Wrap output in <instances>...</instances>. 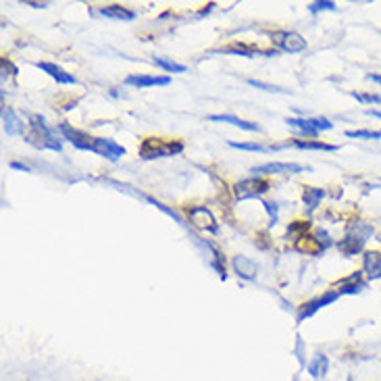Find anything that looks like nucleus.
<instances>
[{
  "mask_svg": "<svg viewBox=\"0 0 381 381\" xmlns=\"http://www.w3.org/2000/svg\"><path fill=\"white\" fill-rule=\"evenodd\" d=\"M371 235H373V225H369L365 221H354L346 229V235L337 242V250L344 257H354V254L363 252V248Z\"/></svg>",
  "mask_w": 381,
  "mask_h": 381,
  "instance_id": "nucleus-1",
  "label": "nucleus"
},
{
  "mask_svg": "<svg viewBox=\"0 0 381 381\" xmlns=\"http://www.w3.org/2000/svg\"><path fill=\"white\" fill-rule=\"evenodd\" d=\"M138 153L144 161L169 159V157L183 153V142L181 140H164V138H144Z\"/></svg>",
  "mask_w": 381,
  "mask_h": 381,
  "instance_id": "nucleus-2",
  "label": "nucleus"
},
{
  "mask_svg": "<svg viewBox=\"0 0 381 381\" xmlns=\"http://www.w3.org/2000/svg\"><path fill=\"white\" fill-rule=\"evenodd\" d=\"M32 131L27 136V142L34 144L36 148H51L60 153V142L56 140V131L53 127L46 125L44 117L40 115H32V123H30Z\"/></svg>",
  "mask_w": 381,
  "mask_h": 381,
  "instance_id": "nucleus-3",
  "label": "nucleus"
},
{
  "mask_svg": "<svg viewBox=\"0 0 381 381\" xmlns=\"http://www.w3.org/2000/svg\"><path fill=\"white\" fill-rule=\"evenodd\" d=\"M269 188H271V183H269L267 179H263V177H259V175H252V177L242 179L240 183H235L233 194H235L238 200H246V198H254V196L265 194Z\"/></svg>",
  "mask_w": 381,
  "mask_h": 381,
  "instance_id": "nucleus-4",
  "label": "nucleus"
},
{
  "mask_svg": "<svg viewBox=\"0 0 381 381\" xmlns=\"http://www.w3.org/2000/svg\"><path fill=\"white\" fill-rule=\"evenodd\" d=\"M271 40L275 46H279L283 53H290V55L302 53L306 49V40L296 32H275L271 34Z\"/></svg>",
  "mask_w": 381,
  "mask_h": 381,
  "instance_id": "nucleus-5",
  "label": "nucleus"
},
{
  "mask_svg": "<svg viewBox=\"0 0 381 381\" xmlns=\"http://www.w3.org/2000/svg\"><path fill=\"white\" fill-rule=\"evenodd\" d=\"M58 131L63 134L65 140H69V142H71L75 148H79V150H90V153L96 150V138H92V136H88V134H84V131L67 125V123H63V125L58 127Z\"/></svg>",
  "mask_w": 381,
  "mask_h": 381,
  "instance_id": "nucleus-6",
  "label": "nucleus"
},
{
  "mask_svg": "<svg viewBox=\"0 0 381 381\" xmlns=\"http://www.w3.org/2000/svg\"><path fill=\"white\" fill-rule=\"evenodd\" d=\"M340 298V292H325V294H321V296H317V298H313V300H309L306 304H302L300 306V313H298V323H302L304 319H311L317 311H321L323 306L327 304H331V302H335Z\"/></svg>",
  "mask_w": 381,
  "mask_h": 381,
  "instance_id": "nucleus-7",
  "label": "nucleus"
},
{
  "mask_svg": "<svg viewBox=\"0 0 381 381\" xmlns=\"http://www.w3.org/2000/svg\"><path fill=\"white\" fill-rule=\"evenodd\" d=\"M188 219H190V223L194 227H198L202 231H211V233H217L219 231L217 221H215L213 213L207 207H192V209H188Z\"/></svg>",
  "mask_w": 381,
  "mask_h": 381,
  "instance_id": "nucleus-8",
  "label": "nucleus"
},
{
  "mask_svg": "<svg viewBox=\"0 0 381 381\" xmlns=\"http://www.w3.org/2000/svg\"><path fill=\"white\" fill-rule=\"evenodd\" d=\"M302 171H311V167L309 169H304L302 164H296V163H267V164H259V167H254L250 173H259V175H296V173H302Z\"/></svg>",
  "mask_w": 381,
  "mask_h": 381,
  "instance_id": "nucleus-9",
  "label": "nucleus"
},
{
  "mask_svg": "<svg viewBox=\"0 0 381 381\" xmlns=\"http://www.w3.org/2000/svg\"><path fill=\"white\" fill-rule=\"evenodd\" d=\"M94 153L109 159V161H119L125 155V148L110 138H96V150Z\"/></svg>",
  "mask_w": 381,
  "mask_h": 381,
  "instance_id": "nucleus-10",
  "label": "nucleus"
},
{
  "mask_svg": "<svg viewBox=\"0 0 381 381\" xmlns=\"http://www.w3.org/2000/svg\"><path fill=\"white\" fill-rule=\"evenodd\" d=\"M127 86H136V88H153V86H169L171 77L167 75H127L125 77Z\"/></svg>",
  "mask_w": 381,
  "mask_h": 381,
  "instance_id": "nucleus-11",
  "label": "nucleus"
},
{
  "mask_svg": "<svg viewBox=\"0 0 381 381\" xmlns=\"http://www.w3.org/2000/svg\"><path fill=\"white\" fill-rule=\"evenodd\" d=\"M2 123H4V131L6 136H23L25 134V123L17 117V112L8 107L2 109Z\"/></svg>",
  "mask_w": 381,
  "mask_h": 381,
  "instance_id": "nucleus-12",
  "label": "nucleus"
},
{
  "mask_svg": "<svg viewBox=\"0 0 381 381\" xmlns=\"http://www.w3.org/2000/svg\"><path fill=\"white\" fill-rule=\"evenodd\" d=\"M231 265H233V271L238 273V277H242V279H254L257 273H259V265L252 259L242 257V254L233 257Z\"/></svg>",
  "mask_w": 381,
  "mask_h": 381,
  "instance_id": "nucleus-13",
  "label": "nucleus"
},
{
  "mask_svg": "<svg viewBox=\"0 0 381 381\" xmlns=\"http://www.w3.org/2000/svg\"><path fill=\"white\" fill-rule=\"evenodd\" d=\"M36 67H38L40 71L49 73L58 84H67V86H75V84H77V79H75L71 73H67L65 69H60L55 63H36Z\"/></svg>",
  "mask_w": 381,
  "mask_h": 381,
  "instance_id": "nucleus-14",
  "label": "nucleus"
},
{
  "mask_svg": "<svg viewBox=\"0 0 381 381\" xmlns=\"http://www.w3.org/2000/svg\"><path fill=\"white\" fill-rule=\"evenodd\" d=\"M209 121H215V123H229L233 127H240V129H246V131H263V127L259 123H252V121H244L235 115H211Z\"/></svg>",
  "mask_w": 381,
  "mask_h": 381,
  "instance_id": "nucleus-15",
  "label": "nucleus"
},
{
  "mask_svg": "<svg viewBox=\"0 0 381 381\" xmlns=\"http://www.w3.org/2000/svg\"><path fill=\"white\" fill-rule=\"evenodd\" d=\"M98 15L107 17V19H117V21H134L136 19V13L121 6V4H109V6H103L98 8Z\"/></svg>",
  "mask_w": 381,
  "mask_h": 381,
  "instance_id": "nucleus-16",
  "label": "nucleus"
},
{
  "mask_svg": "<svg viewBox=\"0 0 381 381\" xmlns=\"http://www.w3.org/2000/svg\"><path fill=\"white\" fill-rule=\"evenodd\" d=\"M363 271L371 281L381 279V252H365L363 257Z\"/></svg>",
  "mask_w": 381,
  "mask_h": 381,
  "instance_id": "nucleus-17",
  "label": "nucleus"
},
{
  "mask_svg": "<svg viewBox=\"0 0 381 381\" xmlns=\"http://www.w3.org/2000/svg\"><path fill=\"white\" fill-rule=\"evenodd\" d=\"M285 123H288L292 129H296L300 136H306V138H317V136H319V131L315 129V125H313L311 119H296V117H290V119H285Z\"/></svg>",
  "mask_w": 381,
  "mask_h": 381,
  "instance_id": "nucleus-18",
  "label": "nucleus"
},
{
  "mask_svg": "<svg viewBox=\"0 0 381 381\" xmlns=\"http://www.w3.org/2000/svg\"><path fill=\"white\" fill-rule=\"evenodd\" d=\"M325 190L323 188H304V192H302V200H304V205H306V209H309V213H313L317 207H319V202L325 198Z\"/></svg>",
  "mask_w": 381,
  "mask_h": 381,
  "instance_id": "nucleus-19",
  "label": "nucleus"
},
{
  "mask_svg": "<svg viewBox=\"0 0 381 381\" xmlns=\"http://www.w3.org/2000/svg\"><path fill=\"white\" fill-rule=\"evenodd\" d=\"M309 373L315 377V380H321V377H325L327 375V369H329V359H327L325 354H317L311 363H309Z\"/></svg>",
  "mask_w": 381,
  "mask_h": 381,
  "instance_id": "nucleus-20",
  "label": "nucleus"
},
{
  "mask_svg": "<svg viewBox=\"0 0 381 381\" xmlns=\"http://www.w3.org/2000/svg\"><path fill=\"white\" fill-rule=\"evenodd\" d=\"M292 144L296 148H302V150H323V153H335L337 150V146H333V144L315 142V140H292Z\"/></svg>",
  "mask_w": 381,
  "mask_h": 381,
  "instance_id": "nucleus-21",
  "label": "nucleus"
},
{
  "mask_svg": "<svg viewBox=\"0 0 381 381\" xmlns=\"http://www.w3.org/2000/svg\"><path fill=\"white\" fill-rule=\"evenodd\" d=\"M155 63L161 69L169 71V73H186V65H179V63H175V60H171L167 56H155Z\"/></svg>",
  "mask_w": 381,
  "mask_h": 381,
  "instance_id": "nucleus-22",
  "label": "nucleus"
},
{
  "mask_svg": "<svg viewBox=\"0 0 381 381\" xmlns=\"http://www.w3.org/2000/svg\"><path fill=\"white\" fill-rule=\"evenodd\" d=\"M348 138H356V140H381V129H350L346 131Z\"/></svg>",
  "mask_w": 381,
  "mask_h": 381,
  "instance_id": "nucleus-23",
  "label": "nucleus"
},
{
  "mask_svg": "<svg viewBox=\"0 0 381 381\" xmlns=\"http://www.w3.org/2000/svg\"><path fill=\"white\" fill-rule=\"evenodd\" d=\"M231 148H238V150H248V153H267L271 150L269 146H263L259 142H229Z\"/></svg>",
  "mask_w": 381,
  "mask_h": 381,
  "instance_id": "nucleus-24",
  "label": "nucleus"
},
{
  "mask_svg": "<svg viewBox=\"0 0 381 381\" xmlns=\"http://www.w3.org/2000/svg\"><path fill=\"white\" fill-rule=\"evenodd\" d=\"M309 229H311V223H306V221H294V223L288 227V235H290V238L298 235V240H300V238L306 235ZM298 240H296V242H298Z\"/></svg>",
  "mask_w": 381,
  "mask_h": 381,
  "instance_id": "nucleus-25",
  "label": "nucleus"
},
{
  "mask_svg": "<svg viewBox=\"0 0 381 381\" xmlns=\"http://www.w3.org/2000/svg\"><path fill=\"white\" fill-rule=\"evenodd\" d=\"M335 8H337V4H335L333 0H319V2H311V4H309V11H311L313 15L321 13V11H335Z\"/></svg>",
  "mask_w": 381,
  "mask_h": 381,
  "instance_id": "nucleus-26",
  "label": "nucleus"
},
{
  "mask_svg": "<svg viewBox=\"0 0 381 381\" xmlns=\"http://www.w3.org/2000/svg\"><path fill=\"white\" fill-rule=\"evenodd\" d=\"M352 96L363 105H381V94H365V92H352Z\"/></svg>",
  "mask_w": 381,
  "mask_h": 381,
  "instance_id": "nucleus-27",
  "label": "nucleus"
},
{
  "mask_svg": "<svg viewBox=\"0 0 381 381\" xmlns=\"http://www.w3.org/2000/svg\"><path fill=\"white\" fill-rule=\"evenodd\" d=\"M227 53H231V55H244V56L265 55V53H261V51H259V49H254V46H231V49H227Z\"/></svg>",
  "mask_w": 381,
  "mask_h": 381,
  "instance_id": "nucleus-28",
  "label": "nucleus"
},
{
  "mask_svg": "<svg viewBox=\"0 0 381 381\" xmlns=\"http://www.w3.org/2000/svg\"><path fill=\"white\" fill-rule=\"evenodd\" d=\"M365 288H367V283L356 281V283H350V285H342L337 292H340V296H342V294H359V292H363Z\"/></svg>",
  "mask_w": 381,
  "mask_h": 381,
  "instance_id": "nucleus-29",
  "label": "nucleus"
},
{
  "mask_svg": "<svg viewBox=\"0 0 381 381\" xmlns=\"http://www.w3.org/2000/svg\"><path fill=\"white\" fill-rule=\"evenodd\" d=\"M248 86H252V88H261V90H265V92H281V94H285V92H288V90H283V88L269 86V84H265V82H257V79H248Z\"/></svg>",
  "mask_w": 381,
  "mask_h": 381,
  "instance_id": "nucleus-30",
  "label": "nucleus"
},
{
  "mask_svg": "<svg viewBox=\"0 0 381 381\" xmlns=\"http://www.w3.org/2000/svg\"><path fill=\"white\" fill-rule=\"evenodd\" d=\"M311 121H313V125H315V129H317L319 134L333 127V123H331L329 119H325V117H315V119H311Z\"/></svg>",
  "mask_w": 381,
  "mask_h": 381,
  "instance_id": "nucleus-31",
  "label": "nucleus"
},
{
  "mask_svg": "<svg viewBox=\"0 0 381 381\" xmlns=\"http://www.w3.org/2000/svg\"><path fill=\"white\" fill-rule=\"evenodd\" d=\"M315 238H317V242H319V246H321L323 250L331 246V238H329V233H327V231H323V229H319V231L315 233Z\"/></svg>",
  "mask_w": 381,
  "mask_h": 381,
  "instance_id": "nucleus-32",
  "label": "nucleus"
},
{
  "mask_svg": "<svg viewBox=\"0 0 381 381\" xmlns=\"http://www.w3.org/2000/svg\"><path fill=\"white\" fill-rule=\"evenodd\" d=\"M11 169H19V171H32L27 164H23V163H11Z\"/></svg>",
  "mask_w": 381,
  "mask_h": 381,
  "instance_id": "nucleus-33",
  "label": "nucleus"
},
{
  "mask_svg": "<svg viewBox=\"0 0 381 381\" xmlns=\"http://www.w3.org/2000/svg\"><path fill=\"white\" fill-rule=\"evenodd\" d=\"M367 79H371V82H375V84H380V86H381V75H380V73H369V75H367Z\"/></svg>",
  "mask_w": 381,
  "mask_h": 381,
  "instance_id": "nucleus-34",
  "label": "nucleus"
},
{
  "mask_svg": "<svg viewBox=\"0 0 381 381\" xmlns=\"http://www.w3.org/2000/svg\"><path fill=\"white\" fill-rule=\"evenodd\" d=\"M27 6H34V8H44V6H49V2H25Z\"/></svg>",
  "mask_w": 381,
  "mask_h": 381,
  "instance_id": "nucleus-35",
  "label": "nucleus"
},
{
  "mask_svg": "<svg viewBox=\"0 0 381 381\" xmlns=\"http://www.w3.org/2000/svg\"><path fill=\"white\" fill-rule=\"evenodd\" d=\"M367 115H369V117H377V119H381V110L369 109V110H367Z\"/></svg>",
  "mask_w": 381,
  "mask_h": 381,
  "instance_id": "nucleus-36",
  "label": "nucleus"
}]
</instances>
